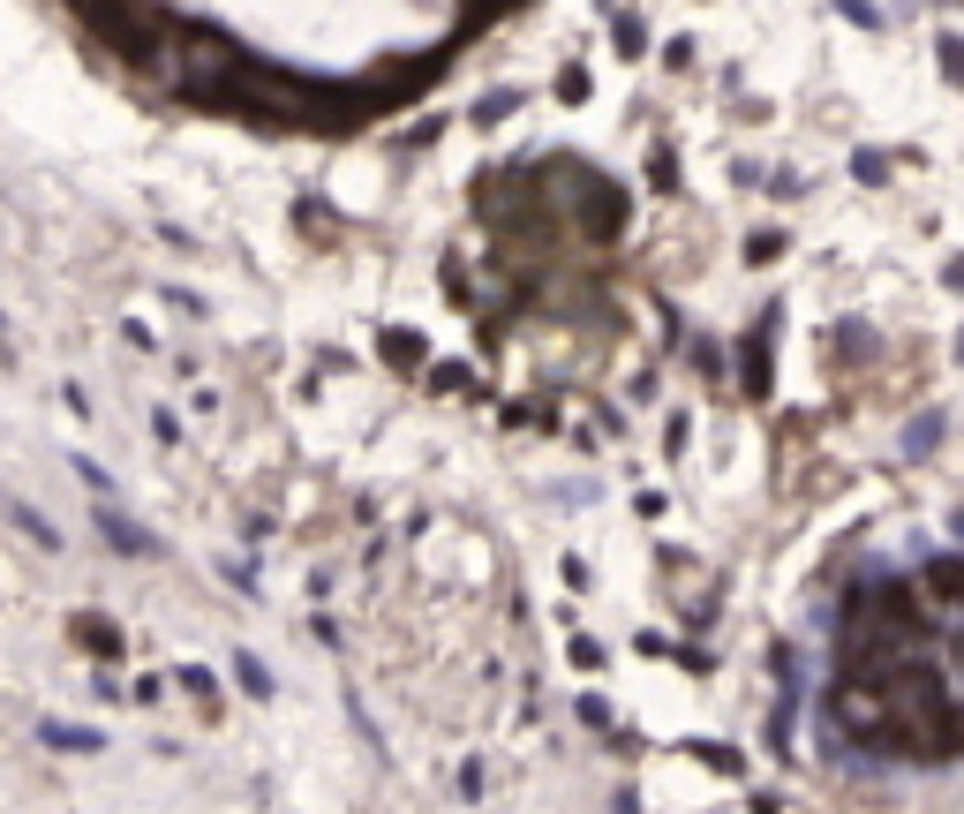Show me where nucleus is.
I'll list each match as a JSON object with an SVG mask.
<instances>
[{"label": "nucleus", "instance_id": "f257e3e1", "mask_svg": "<svg viewBox=\"0 0 964 814\" xmlns=\"http://www.w3.org/2000/svg\"><path fill=\"white\" fill-rule=\"evenodd\" d=\"M114 68L204 114L347 129L407 106L528 0H61Z\"/></svg>", "mask_w": 964, "mask_h": 814}]
</instances>
